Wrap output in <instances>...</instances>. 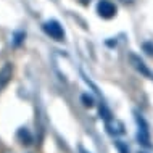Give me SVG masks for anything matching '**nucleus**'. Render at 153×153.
I'll return each mask as SVG.
<instances>
[{"mask_svg": "<svg viewBox=\"0 0 153 153\" xmlns=\"http://www.w3.org/2000/svg\"><path fill=\"white\" fill-rule=\"evenodd\" d=\"M23 37L24 34H16V39H15V44L18 45V44H21V40H23Z\"/></svg>", "mask_w": 153, "mask_h": 153, "instance_id": "12", "label": "nucleus"}, {"mask_svg": "<svg viewBox=\"0 0 153 153\" xmlns=\"http://www.w3.org/2000/svg\"><path fill=\"white\" fill-rule=\"evenodd\" d=\"M135 119H137V124H139V127H140V132H147V134H148V126H147V123L143 121V118L139 116V114H135Z\"/></svg>", "mask_w": 153, "mask_h": 153, "instance_id": "7", "label": "nucleus"}, {"mask_svg": "<svg viewBox=\"0 0 153 153\" xmlns=\"http://www.w3.org/2000/svg\"><path fill=\"white\" fill-rule=\"evenodd\" d=\"M97 11H98V15H100L102 18L110 19V18H113V16L116 15V7H114L110 0H100L98 5H97Z\"/></svg>", "mask_w": 153, "mask_h": 153, "instance_id": "3", "label": "nucleus"}, {"mask_svg": "<svg viewBox=\"0 0 153 153\" xmlns=\"http://www.w3.org/2000/svg\"><path fill=\"white\" fill-rule=\"evenodd\" d=\"M79 153H90V152H87L84 147H79Z\"/></svg>", "mask_w": 153, "mask_h": 153, "instance_id": "13", "label": "nucleus"}, {"mask_svg": "<svg viewBox=\"0 0 153 153\" xmlns=\"http://www.w3.org/2000/svg\"><path fill=\"white\" fill-rule=\"evenodd\" d=\"M129 61H131V65L134 66V69H137V71L142 74V76H145V77H150V79H153V73L148 69V66L143 63V60L140 58V56L137 55H134V53H131L129 55Z\"/></svg>", "mask_w": 153, "mask_h": 153, "instance_id": "2", "label": "nucleus"}, {"mask_svg": "<svg viewBox=\"0 0 153 153\" xmlns=\"http://www.w3.org/2000/svg\"><path fill=\"white\" fill-rule=\"evenodd\" d=\"M44 31L47 36H50L55 40H63L65 39V31L58 21H47L44 23Z\"/></svg>", "mask_w": 153, "mask_h": 153, "instance_id": "1", "label": "nucleus"}, {"mask_svg": "<svg viewBox=\"0 0 153 153\" xmlns=\"http://www.w3.org/2000/svg\"><path fill=\"white\" fill-rule=\"evenodd\" d=\"M16 137H18V140L23 143V145H31L32 143V135L26 127H21V129L18 131V134H16Z\"/></svg>", "mask_w": 153, "mask_h": 153, "instance_id": "6", "label": "nucleus"}, {"mask_svg": "<svg viewBox=\"0 0 153 153\" xmlns=\"http://www.w3.org/2000/svg\"><path fill=\"white\" fill-rule=\"evenodd\" d=\"M81 100L84 102V105H85V106H94V98H92V97H89L87 94H84V95H82V97H81Z\"/></svg>", "mask_w": 153, "mask_h": 153, "instance_id": "10", "label": "nucleus"}, {"mask_svg": "<svg viewBox=\"0 0 153 153\" xmlns=\"http://www.w3.org/2000/svg\"><path fill=\"white\" fill-rule=\"evenodd\" d=\"M11 76H13V66H11V63H5L3 68L0 69V92L8 85V82L11 81Z\"/></svg>", "mask_w": 153, "mask_h": 153, "instance_id": "4", "label": "nucleus"}, {"mask_svg": "<svg viewBox=\"0 0 153 153\" xmlns=\"http://www.w3.org/2000/svg\"><path fill=\"white\" fill-rule=\"evenodd\" d=\"M100 116H102L103 119H106V121H108V119H111V113L108 111V108H106L105 105L100 106Z\"/></svg>", "mask_w": 153, "mask_h": 153, "instance_id": "8", "label": "nucleus"}, {"mask_svg": "<svg viewBox=\"0 0 153 153\" xmlns=\"http://www.w3.org/2000/svg\"><path fill=\"white\" fill-rule=\"evenodd\" d=\"M143 50H145L148 55L153 56V45H152V44H143Z\"/></svg>", "mask_w": 153, "mask_h": 153, "instance_id": "11", "label": "nucleus"}, {"mask_svg": "<svg viewBox=\"0 0 153 153\" xmlns=\"http://www.w3.org/2000/svg\"><path fill=\"white\" fill-rule=\"evenodd\" d=\"M106 129H108V132L113 135L124 134V126H123L121 121H118V119H108V121H106Z\"/></svg>", "mask_w": 153, "mask_h": 153, "instance_id": "5", "label": "nucleus"}, {"mask_svg": "<svg viewBox=\"0 0 153 153\" xmlns=\"http://www.w3.org/2000/svg\"><path fill=\"white\" fill-rule=\"evenodd\" d=\"M114 145H116V148H118L119 153H129V148H127L126 143H123V142H119V140H116V142H114Z\"/></svg>", "mask_w": 153, "mask_h": 153, "instance_id": "9", "label": "nucleus"}]
</instances>
